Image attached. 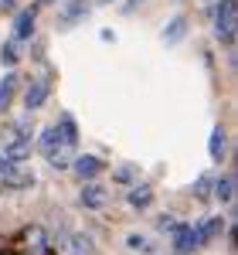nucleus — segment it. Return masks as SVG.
<instances>
[{
    "instance_id": "nucleus-1",
    "label": "nucleus",
    "mask_w": 238,
    "mask_h": 255,
    "mask_svg": "<svg viewBox=\"0 0 238 255\" xmlns=\"http://www.w3.org/2000/svg\"><path fill=\"white\" fill-rule=\"evenodd\" d=\"M0 184L10 187V191H24L34 184V170L24 163V160H7L0 157Z\"/></svg>"
},
{
    "instance_id": "nucleus-2",
    "label": "nucleus",
    "mask_w": 238,
    "mask_h": 255,
    "mask_svg": "<svg viewBox=\"0 0 238 255\" xmlns=\"http://www.w3.org/2000/svg\"><path fill=\"white\" fill-rule=\"evenodd\" d=\"M14 245H17L20 255H48V235H44L41 225H27V228H20L17 238H14Z\"/></svg>"
},
{
    "instance_id": "nucleus-3",
    "label": "nucleus",
    "mask_w": 238,
    "mask_h": 255,
    "mask_svg": "<svg viewBox=\"0 0 238 255\" xmlns=\"http://www.w3.org/2000/svg\"><path fill=\"white\" fill-rule=\"evenodd\" d=\"M215 31L221 44H235V0H218L215 7Z\"/></svg>"
},
{
    "instance_id": "nucleus-4",
    "label": "nucleus",
    "mask_w": 238,
    "mask_h": 255,
    "mask_svg": "<svg viewBox=\"0 0 238 255\" xmlns=\"http://www.w3.org/2000/svg\"><path fill=\"white\" fill-rule=\"evenodd\" d=\"M58 252L61 255H92V252H96V245H92V238H89V235L65 232V235L58 238Z\"/></svg>"
},
{
    "instance_id": "nucleus-5",
    "label": "nucleus",
    "mask_w": 238,
    "mask_h": 255,
    "mask_svg": "<svg viewBox=\"0 0 238 255\" xmlns=\"http://www.w3.org/2000/svg\"><path fill=\"white\" fill-rule=\"evenodd\" d=\"M72 170H75L79 180H96V177L102 174V160L92 157V153H82V157L72 160Z\"/></svg>"
},
{
    "instance_id": "nucleus-6",
    "label": "nucleus",
    "mask_w": 238,
    "mask_h": 255,
    "mask_svg": "<svg viewBox=\"0 0 238 255\" xmlns=\"http://www.w3.org/2000/svg\"><path fill=\"white\" fill-rule=\"evenodd\" d=\"M34 20H38V7H24L14 17V41H27L34 34Z\"/></svg>"
},
{
    "instance_id": "nucleus-7",
    "label": "nucleus",
    "mask_w": 238,
    "mask_h": 255,
    "mask_svg": "<svg viewBox=\"0 0 238 255\" xmlns=\"http://www.w3.org/2000/svg\"><path fill=\"white\" fill-rule=\"evenodd\" d=\"M194 249H198L194 228L191 225H177V232H174V255H194Z\"/></svg>"
},
{
    "instance_id": "nucleus-8",
    "label": "nucleus",
    "mask_w": 238,
    "mask_h": 255,
    "mask_svg": "<svg viewBox=\"0 0 238 255\" xmlns=\"http://www.w3.org/2000/svg\"><path fill=\"white\" fill-rule=\"evenodd\" d=\"M106 187H102V184H92V180H85V187H82V194H79V201H82V208H92V211H96V208H102V204H106Z\"/></svg>"
},
{
    "instance_id": "nucleus-9",
    "label": "nucleus",
    "mask_w": 238,
    "mask_h": 255,
    "mask_svg": "<svg viewBox=\"0 0 238 255\" xmlns=\"http://www.w3.org/2000/svg\"><path fill=\"white\" fill-rule=\"evenodd\" d=\"M61 146H65V139H61L58 126H48V129L41 133V139H38V150L44 153V157H51V153H58Z\"/></svg>"
},
{
    "instance_id": "nucleus-10",
    "label": "nucleus",
    "mask_w": 238,
    "mask_h": 255,
    "mask_svg": "<svg viewBox=\"0 0 238 255\" xmlns=\"http://www.w3.org/2000/svg\"><path fill=\"white\" fill-rule=\"evenodd\" d=\"M44 99H48V82H44V79L31 82V85H27V92H24V106H27V109H41V106H44Z\"/></svg>"
},
{
    "instance_id": "nucleus-11",
    "label": "nucleus",
    "mask_w": 238,
    "mask_h": 255,
    "mask_svg": "<svg viewBox=\"0 0 238 255\" xmlns=\"http://www.w3.org/2000/svg\"><path fill=\"white\" fill-rule=\"evenodd\" d=\"M221 228H225L221 218H208L204 225H198V228H194V235H198V249H201V245H208V242H215V238L221 235Z\"/></svg>"
},
{
    "instance_id": "nucleus-12",
    "label": "nucleus",
    "mask_w": 238,
    "mask_h": 255,
    "mask_svg": "<svg viewBox=\"0 0 238 255\" xmlns=\"http://www.w3.org/2000/svg\"><path fill=\"white\" fill-rule=\"evenodd\" d=\"M208 153H211V160H225V153H228V133H225L221 126H215V129H211Z\"/></svg>"
},
{
    "instance_id": "nucleus-13",
    "label": "nucleus",
    "mask_w": 238,
    "mask_h": 255,
    "mask_svg": "<svg viewBox=\"0 0 238 255\" xmlns=\"http://www.w3.org/2000/svg\"><path fill=\"white\" fill-rule=\"evenodd\" d=\"M211 191H215V197H218L221 204H228V201L235 197V177L225 174V177H218V180H211Z\"/></svg>"
},
{
    "instance_id": "nucleus-14",
    "label": "nucleus",
    "mask_w": 238,
    "mask_h": 255,
    "mask_svg": "<svg viewBox=\"0 0 238 255\" xmlns=\"http://www.w3.org/2000/svg\"><path fill=\"white\" fill-rule=\"evenodd\" d=\"M129 204H133L136 211L150 208V204H153V187H150V184H136V187L129 191Z\"/></svg>"
},
{
    "instance_id": "nucleus-15",
    "label": "nucleus",
    "mask_w": 238,
    "mask_h": 255,
    "mask_svg": "<svg viewBox=\"0 0 238 255\" xmlns=\"http://www.w3.org/2000/svg\"><path fill=\"white\" fill-rule=\"evenodd\" d=\"M58 133H61V139H65V146H75V143H79V126H75L72 116L58 119Z\"/></svg>"
},
{
    "instance_id": "nucleus-16",
    "label": "nucleus",
    "mask_w": 238,
    "mask_h": 255,
    "mask_svg": "<svg viewBox=\"0 0 238 255\" xmlns=\"http://www.w3.org/2000/svg\"><path fill=\"white\" fill-rule=\"evenodd\" d=\"M14 89H17V75H14V72H7V75H3V82H0V109H7V106H10Z\"/></svg>"
},
{
    "instance_id": "nucleus-17",
    "label": "nucleus",
    "mask_w": 238,
    "mask_h": 255,
    "mask_svg": "<svg viewBox=\"0 0 238 255\" xmlns=\"http://www.w3.org/2000/svg\"><path fill=\"white\" fill-rule=\"evenodd\" d=\"M184 27H187V20H184V17H174L167 27H163V41H167V44H177V41L184 38Z\"/></svg>"
},
{
    "instance_id": "nucleus-18",
    "label": "nucleus",
    "mask_w": 238,
    "mask_h": 255,
    "mask_svg": "<svg viewBox=\"0 0 238 255\" xmlns=\"http://www.w3.org/2000/svg\"><path fill=\"white\" fill-rule=\"evenodd\" d=\"M85 14H89V3H85V0H72V3H68V10L61 14V24H75V20L85 17Z\"/></svg>"
},
{
    "instance_id": "nucleus-19",
    "label": "nucleus",
    "mask_w": 238,
    "mask_h": 255,
    "mask_svg": "<svg viewBox=\"0 0 238 255\" xmlns=\"http://www.w3.org/2000/svg\"><path fill=\"white\" fill-rule=\"evenodd\" d=\"M48 163L55 167V170H65V167H72V146H61L58 153H51Z\"/></svg>"
},
{
    "instance_id": "nucleus-20",
    "label": "nucleus",
    "mask_w": 238,
    "mask_h": 255,
    "mask_svg": "<svg viewBox=\"0 0 238 255\" xmlns=\"http://www.w3.org/2000/svg\"><path fill=\"white\" fill-rule=\"evenodd\" d=\"M126 245H129L133 252H153V245H150V238H146V235H129V238H126Z\"/></svg>"
},
{
    "instance_id": "nucleus-21",
    "label": "nucleus",
    "mask_w": 238,
    "mask_h": 255,
    "mask_svg": "<svg viewBox=\"0 0 238 255\" xmlns=\"http://www.w3.org/2000/svg\"><path fill=\"white\" fill-rule=\"evenodd\" d=\"M0 61H3V65H17V41H7V44L0 48Z\"/></svg>"
},
{
    "instance_id": "nucleus-22",
    "label": "nucleus",
    "mask_w": 238,
    "mask_h": 255,
    "mask_svg": "<svg viewBox=\"0 0 238 255\" xmlns=\"http://www.w3.org/2000/svg\"><path fill=\"white\" fill-rule=\"evenodd\" d=\"M194 197H198V201H208V197H211V177H198V184H194Z\"/></svg>"
},
{
    "instance_id": "nucleus-23",
    "label": "nucleus",
    "mask_w": 238,
    "mask_h": 255,
    "mask_svg": "<svg viewBox=\"0 0 238 255\" xmlns=\"http://www.w3.org/2000/svg\"><path fill=\"white\" fill-rule=\"evenodd\" d=\"M113 180H119V184H133V180H136V167H129V163L119 167L116 174H113Z\"/></svg>"
},
{
    "instance_id": "nucleus-24",
    "label": "nucleus",
    "mask_w": 238,
    "mask_h": 255,
    "mask_svg": "<svg viewBox=\"0 0 238 255\" xmlns=\"http://www.w3.org/2000/svg\"><path fill=\"white\" fill-rule=\"evenodd\" d=\"M177 225H180V221L174 215H163V218H160V232H170V235H174V232H177Z\"/></svg>"
},
{
    "instance_id": "nucleus-25",
    "label": "nucleus",
    "mask_w": 238,
    "mask_h": 255,
    "mask_svg": "<svg viewBox=\"0 0 238 255\" xmlns=\"http://www.w3.org/2000/svg\"><path fill=\"white\" fill-rule=\"evenodd\" d=\"M14 7V0H0V10H10Z\"/></svg>"
},
{
    "instance_id": "nucleus-26",
    "label": "nucleus",
    "mask_w": 238,
    "mask_h": 255,
    "mask_svg": "<svg viewBox=\"0 0 238 255\" xmlns=\"http://www.w3.org/2000/svg\"><path fill=\"white\" fill-rule=\"evenodd\" d=\"M41 3H55V0H41Z\"/></svg>"
},
{
    "instance_id": "nucleus-27",
    "label": "nucleus",
    "mask_w": 238,
    "mask_h": 255,
    "mask_svg": "<svg viewBox=\"0 0 238 255\" xmlns=\"http://www.w3.org/2000/svg\"><path fill=\"white\" fill-rule=\"evenodd\" d=\"M102 3H109V0H102Z\"/></svg>"
}]
</instances>
